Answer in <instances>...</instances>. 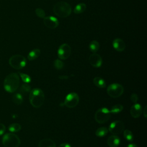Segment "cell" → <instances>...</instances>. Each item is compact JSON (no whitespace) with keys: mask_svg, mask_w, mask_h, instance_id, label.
Wrapping results in <instances>:
<instances>
[{"mask_svg":"<svg viewBox=\"0 0 147 147\" xmlns=\"http://www.w3.org/2000/svg\"><path fill=\"white\" fill-rule=\"evenodd\" d=\"M20 77L16 73H11L7 75L3 81L5 90L10 93L16 92L20 86Z\"/></svg>","mask_w":147,"mask_h":147,"instance_id":"cell-1","label":"cell"},{"mask_svg":"<svg viewBox=\"0 0 147 147\" xmlns=\"http://www.w3.org/2000/svg\"><path fill=\"white\" fill-rule=\"evenodd\" d=\"M29 102L30 105L34 108L40 107L44 103L45 95L42 90L38 88L31 90L29 92Z\"/></svg>","mask_w":147,"mask_h":147,"instance_id":"cell-2","label":"cell"},{"mask_svg":"<svg viewBox=\"0 0 147 147\" xmlns=\"http://www.w3.org/2000/svg\"><path fill=\"white\" fill-rule=\"evenodd\" d=\"M53 11L57 16L60 18H66L71 14L72 9L70 5L67 2L60 1L55 3Z\"/></svg>","mask_w":147,"mask_h":147,"instance_id":"cell-3","label":"cell"},{"mask_svg":"<svg viewBox=\"0 0 147 147\" xmlns=\"http://www.w3.org/2000/svg\"><path fill=\"white\" fill-rule=\"evenodd\" d=\"M2 143L5 147H18L20 145L21 141L17 135L8 133L3 136Z\"/></svg>","mask_w":147,"mask_h":147,"instance_id":"cell-4","label":"cell"},{"mask_svg":"<svg viewBox=\"0 0 147 147\" xmlns=\"http://www.w3.org/2000/svg\"><path fill=\"white\" fill-rule=\"evenodd\" d=\"M9 63L12 68L16 69H21L25 67L26 59L22 55H14L10 57Z\"/></svg>","mask_w":147,"mask_h":147,"instance_id":"cell-5","label":"cell"},{"mask_svg":"<svg viewBox=\"0 0 147 147\" xmlns=\"http://www.w3.org/2000/svg\"><path fill=\"white\" fill-rule=\"evenodd\" d=\"M110 118V111L106 107L99 109L95 114V119L98 123H105Z\"/></svg>","mask_w":147,"mask_h":147,"instance_id":"cell-6","label":"cell"},{"mask_svg":"<svg viewBox=\"0 0 147 147\" xmlns=\"http://www.w3.org/2000/svg\"><path fill=\"white\" fill-rule=\"evenodd\" d=\"M124 91L123 86L118 83H113L110 84L107 88L108 95L113 98H117L121 96Z\"/></svg>","mask_w":147,"mask_h":147,"instance_id":"cell-7","label":"cell"},{"mask_svg":"<svg viewBox=\"0 0 147 147\" xmlns=\"http://www.w3.org/2000/svg\"><path fill=\"white\" fill-rule=\"evenodd\" d=\"M79 101V95L75 92H71L66 96L64 105L68 108H74L78 105Z\"/></svg>","mask_w":147,"mask_h":147,"instance_id":"cell-8","label":"cell"},{"mask_svg":"<svg viewBox=\"0 0 147 147\" xmlns=\"http://www.w3.org/2000/svg\"><path fill=\"white\" fill-rule=\"evenodd\" d=\"M124 129L125 126L123 123L121 121L117 120L110 123L108 130L113 135H118L122 133Z\"/></svg>","mask_w":147,"mask_h":147,"instance_id":"cell-9","label":"cell"},{"mask_svg":"<svg viewBox=\"0 0 147 147\" xmlns=\"http://www.w3.org/2000/svg\"><path fill=\"white\" fill-rule=\"evenodd\" d=\"M71 53V48L69 45L67 43L61 44L58 49L57 55L60 59L65 60L68 59Z\"/></svg>","mask_w":147,"mask_h":147,"instance_id":"cell-10","label":"cell"},{"mask_svg":"<svg viewBox=\"0 0 147 147\" xmlns=\"http://www.w3.org/2000/svg\"><path fill=\"white\" fill-rule=\"evenodd\" d=\"M44 25L48 28L55 29L59 26V20L53 16H47L44 18Z\"/></svg>","mask_w":147,"mask_h":147,"instance_id":"cell-11","label":"cell"},{"mask_svg":"<svg viewBox=\"0 0 147 147\" xmlns=\"http://www.w3.org/2000/svg\"><path fill=\"white\" fill-rule=\"evenodd\" d=\"M88 61L90 64L95 68H99L102 64V59L101 56L96 53L90 55Z\"/></svg>","mask_w":147,"mask_h":147,"instance_id":"cell-12","label":"cell"},{"mask_svg":"<svg viewBox=\"0 0 147 147\" xmlns=\"http://www.w3.org/2000/svg\"><path fill=\"white\" fill-rule=\"evenodd\" d=\"M142 109L141 106L137 103H136L132 105L130 110V113L131 117L134 118H139L142 114Z\"/></svg>","mask_w":147,"mask_h":147,"instance_id":"cell-13","label":"cell"},{"mask_svg":"<svg viewBox=\"0 0 147 147\" xmlns=\"http://www.w3.org/2000/svg\"><path fill=\"white\" fill-rule=\"evenodd\" d=\"M113 47L116 51L122 52L125 49V43L121 38H117L113 41Z\"/></svg>","mask_w":147,"mask_h":147,"instance_id":"cell-14","label":"cell"},{"mask_svg":"<svg viewBox=\"0 0 147 147\" xmlns=\"http://www.w3.org/2000/svg\"><path fill=\"white\" fill-rule=\"evenodd\" d=\"M109 147H118L120 144V139L117 135L110 136L107 140Z\"/></svg>","mask_w":147,"mask_h":147,"instance_id":"cell-15","label":"cell"},{"mask_svg":"<svg viewBox=\"0 0 147 147\" xmlns=\"http://www.w3.org/2000/svg\"><path fill=\"white\" fill-rule=\"evenodd\" d=\"M38 147H56V144L52 139L45 138L39 142Z\"/></svg>","mask_w":147,"mask_h":147,"instance_id":"cell-16","label":"cell"},{"mask_svg":"<svg viewBox=\"0 0 147 147\" xmlns=\"http://www.w3.org/2000/svg\"><path fill=\"white\" fill-rule=\"evenodd\" d=\"M93 83L96 87L100 88H104L106 86V83L105 81L102 78L99 76H96L94 78Z\"/></svg>","mask_w":147,"mask_h":147,"instance_id":"cell-17","label":"cell"},{"mask_svg":"<svg viewBox=\"0 0 147 147\" xmlns=\"http://www.w3.org/2000/svg\"><path fill=\"white\" fill-rule=\"evenodd\" d=\"M41 51L39 49H34L31 51L28 55V59L30 61H32L38 58L40 55Z\"/></svg>","mask_w":147,"mask_h":147,"instance_id":"cell-18","label":"cell"},{"mask_svg":"<svg viewBox=\"0 0 147 147\" xmlns=\"http://www.w3.org/2000/svg\"><path fill=\"white\" fill-rule=\"evenodd\" d=\"M11 99L16 105H21L23 102V96L20 92L15 93L12 95Z\"/></svg>","mask_w":147,"mask_h":147,"instance_id":"cell-19","label":"cell"},{"mask_svg":"<svg viewBox=\"0 0 147 147\" xmlns=\"http://www.w3.org/2000/svg\"><path fill=\"white\" fill-rule=\"evenodd\" d=\"M87 6L84 3H80L78 4L74 8V12L75 14H80L84 12L86 9Z\"/></svg>","mask_w":147,"mask_h":147,"instance_id":"cell-20","label":"cell"},{"mask_svg":"<svg viewBox=\"0 0 147 147\" xmlns=\"http://www.w3.org/2000/svg\"><path fill=\"white\" fill-rule=\"evenodd\" d=\"M109 131V130L106 127H100L98 128L95 131V135L99 137H102L105 136Z\"/></svg>","mask_w":147,"mask_h":147,"instance_id":"cell-21","label":"cell"},{"mask_svg":"<svg viewBox=\"0 0 147 147\" xmlns=\"http://www.w3.org/2000/svg\"><path fill=\"white\" fill-rule=\"evenodd\" d=\"M99 44L96 40H93L91 41L89 44V49L93 53L96 52L99 49Z\"/></svg>","mask_w":147,"mask_h":147,"instance_id":"cell-22","label":"cell"},{"mask_svg":"<svg viewBox=\"0 0 147 147\" xmlns=\"http://www.w3.org/2000/svg\"><path fill=\"white\" fill-rule=\"evenodd\" d=\"M31 91V87L28 84H22L20 88V93L21 94H26L30 92Z\"/></svg>","mask_w":147,"mask_h":147,"instance_id":"cell-23","label":"cell"},{"mask_svg":"<svg viewBox=\"0 0 147 147\" xmlns=\"http://www.w3.org/2000/svg\"><path fill=\"white\" fill-rule=\"evenodd\" d=\"M8 129L10 131L13 133L18 132L21 129V126L18 123H13L9 126Z\"/></svg>","mask_w":147,"mask_h":147,"instance_id":"cell-24","label":"cell"},{"mask_svg":"<svg viewBox=\"0 0 147 147\" xmlns=\"http://www.w3.org/2000/svg\"><path fill=\"white\" fill-rule=\"evenodd\" d=\"M123 109V107L122 105L117 104L111 107L110 111V113L117 114V113H119L121 111H122Z\"/></svg>","mask_w":147,"mask_h":147,"instance_id":"cell-25","label":"cell"},{"mask_svg":"<svg viewBox=\"0 0 147 147\" xmlns=\"http://www.w3.org/2000/svg\"><path fill=\"white\" fill-rule=\"evenodd\" d=\"M123 137L128 141H132L134 138L132 132L128 129L123 130Z\"/></svg>","mask_w":147,"mask_h":147,"instance_id":"cell-26","label":"cell"},{"mask_svg":"<svg viewBox=\"0 0 147 147\" xmlns=\"http://www.w3.org/2000/svg\"><path fill=\"white\" fill-rule=\"evenodd\" d=\"M53 65H54V67L56 69H61L64 67V64L61 60H60L59 59H56L54 61Z\"/></svg>","mask_w":147,"mask_h":147,"instance_id":"cell-27","label":"cell"},{"mask_svg":"<svg viewBox=\"0 0 147 147\" xmlns=\"http://www.w3.org/2000/svg\"><path fill=\"white\" fill-rule=\"evenodd\" d=\"M20 76L22 79V80L25 82V83H30L31 82V78L29 75L26 74H24V73H19Z\"/></svg>","mask_w":147,"mask_h":147,"instance_id":"cell-28","label":"cell"},{"mask_svg":"<svg viewBox=\"0 0 147 147\" xmlns=\"http://www.w3.org/2000/svg\"><path fill=\"white\" fill-rule=\"evenodd\" d=\"M36 14L41 18H44L45 17V13L44 10L41 8H37L35 10Z\"/></svg>","mask_w":147,"mask_h":147,"instance_id":"cell-29","label":"cell"},{"mask_svg":"<svg viewBox=\"0 0 147 147\" xmlns=\"http://www.w3.org/2000/svg\"><path fill=\"white\" fill-rule=\"evenodd\" d=\"M138 95L135 94V93H133L130 96V100H131V102L134 103H136L138 101Z\"/></svg>","mask_w":147,"mask_h":147,"instance_id":"cell-30","label":"cell"},{"mask_svg":"<svg viewBox=\"0 0 147 147\" xmlns=\"http://www.w3.org/2000/svg\"><path fill=\"white\" fill-rule=\"evenodd\" d=\"M5 130H6L5 126L3 123H0V136L3 134Z\"/></svg>","mask_w":147,"mask_h":147,"instance_id":"cell-31","label":"cell"},{"mask_svg":"<svg viewBox=\"0 0 147 147\" xmlns=\"http://www.w3.org/2000/svg\"><path fill=\"white\" fill-rule=\"evenodd\" d=\"M58 147H71V146L69 144L63 143V144H61L60 145H59Z\"/></svg>","mask_w":147,"mask_h":147,"instance_id":"cell-32","label":"cell"},{"mask_svg":"<svg viewBox=\"0 0 147 147\" xmlns=\"http://www.w3.org/2000/svg\"><path fill=\"white\" fill-rule=\"evenodd\" d=\"M143 114L145 118H146L147 117V106H145L144 110H143Z\"/></svg>","mask_w":147,"mask_h":147,"instance_id":"cell-33","label":"cell"},{"mask_svg":"<svg viewBox=\"0 0 147 147\" xmlns=\"http://www.w3.org/2000/svg\"><path fill=\"white\" fill-rule=\"evenodd\" d=\"M58 78L60 79L63 80V79H67L69 78V76L67 75H59V76Z\"/></svg>","mask_w":147,"mask_h":147,"instance_id":"cell-34","label":"cell"},{"mask_svg":"<svg viewBox=\"0 0 147 147\" xmlns=\"http://www.w3.org/2000/svg\"><path fill=\"white\" fill-rule=\"evenodd\" d=\"M127 147H138V146L135 144H130L127 146Z\"/></svg>","mask_w":147,"mask_h":147,"instance_id":"cell-35","label":"cell"}]
</instances>
